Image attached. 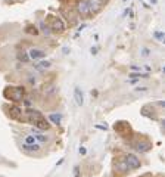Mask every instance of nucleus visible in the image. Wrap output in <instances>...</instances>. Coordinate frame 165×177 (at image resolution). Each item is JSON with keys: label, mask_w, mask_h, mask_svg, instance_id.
I'll return each instance as SVG.
<instances>
[{"label": "nucleus", "mask_w": 165, "mask_h": 177, "mask_svg": "<svg viewBox=\"0 0 165 177\" xmlns=\"http://www.w3.org/2000/svg\"><path fill=\"white\" fill-rule=\"evenodd\" d=\"M24 88L22 87H9L5 90V97L14 100V102H19L24 97Z\"/></svg>", "instance_id": "1"}, {"label": "nucleus", "mask_w": 165, "mask_h": 177, "mask_svg": "<svg viewBox=\"0 0 165 177\" xmlns=\"http://www.w3.org/2000/svg\"><path fill=\"white\" fill-rule=\"evenodd\" d=\"M124 162H125V165H127V168H128V170H137V168H140V165H142L140 159H139L136 155H133V154L125 155Z\"/></svg>", "instance_id": "2"}, {"label": "nucleus", "mask_w": 165, "mask_h": 177, "mask_svg": "<svg viewBox=\"0 0 165 177\" xmlns=\"http://www.w3.org/2000/svg\"><path fill=\"white\" fill-rule=\"evenodd\" d=\"M113 129H115V131H118L121 136H127L131 130H130V125L127 124V123H124V121H118V123H115V125H113Z\"/></svg>", "instance_id": "3"}, {"label": "nucleus", "mask_w": 165, "mask_h": 177, "mask_svg": "<svg viewBox=\"0 0 165 177\" xmlns=\"http://www.w3.org/2000/svg\"><path fill=\"white\" fill-rule=\"evenodd\" d=\"M150 148H152V143L147 142V140H140V142H137V143L134 145V149L137 150V152H140V154L147 152Z\"/></svg>", "instance_id": "4"}, {"label": "nucleus", "mask_w": 165, "mask_h": 177, "mask_svg": "<svg viewBox=\"0 0 165 177\" xmlns=\"http://www.w3.org/2000/svg\"><path fill=\"white\" fill-rule=\"evenodd\" d=\"M78 12H80V15H83V16H90L92 15L90 6H88L87 0H81V2L78 3Z\"/></svg>", "instance_id": "5"}, {"label": "nucleus", "mask_w": 165, "mask_h": 177, "mask_svg": "<svg viewBox=\"0 0 165 177\" xmlns=\"http://www.w3.org/2000/svg\"><path fill=\"white\" fill-rule=\"evenodd\" d=\"M27 115H28V121L33 123V124L37 123L39 120H41V118H44L39 111H27Z\"/></svg>", "instance_id": "6"}, {"label": "nucleus", "mask_w": 165, "mask_h": 177, "mask_svg": "<svg viewBox=\"0 0 165 177\" xmlns=\"http://www.w3.org/2000/svg\"><path fill=\"white\" fill-rule=\"evenodd\" d=\"M28 56H30V59H41L46 56V52L41 49H31Z\"/></svg>", "instance_id": "7"}, {"label": "nucleus", "mask_w": 165, "mask_h": 177, "mask_svg": "<svg viewBox=\"0 0 165 177\" xmlns=\"http://www.w3.org/2000/svg\"><path fill=\"white\" fill-rule=\"evenodd\" d=\"M74 99H75V102H77L78 106H81L84 103V96H83V92H81L80 87H75L74 88Z\"/></svg>", "instance_id": "8"}, {"label": "nucleus", "mask_w": 165, "mask_h": 177, "mask_svg": "<svg viewBox=\"0 0 165 177\" xmlns=\"http://www.w3.org/2000/svg\"><path fill=\"white\" fill-rule=\"evenodd\" d=\"M63 22L59 19V18H52V27H50V30H53V31H63Z\"/></svg>", "instance_id": "9"}, {"label": "nucleus", "mask_w": 165, "mask_h": 177, "mask_svg": "<svg viewBox=\"0 0 165 177\" xmlns=\"http://www.w3.org/2000/svg\"><path fill=\"white\" fill-rule=\"evenodd\" d=\"M34 127L39 129V130H49L50 129V124L46 121V118H41V120H39L37 123H34Z\"/></svg>", "instance_id": "10"}, {"label": "nucleus", "mask_w": 165, "mask_h": 177, "mask_svg": "<svg viewBox=\"0 0 165 177\" xmlns=\"http://www.w3.org/2000/svg\"><path fill=\"white\" fill-rule=\"evenodd\" d=\"M22 149H24V150H27V152H37V150H40V145H39V143H33V145H27V143H24Z\"/></svg>", "instance_id": "11"}, {"label": "nucleus", "mask_w": 165, "mask_h": 177, "mask_svg": "<svg viewBox=\"0 0 165 177\" xmlns=\"http://www.w3.org/2000/svg\"><path fill=\"white\" fill-rule=\"evenodd\" d=\"M49 120L52 121L53 124H60L62 123V115H60V114H50Z\"/></svg>", "instance_id": "12"}, {"label": "nucleus", "mask_w": 165, "mask_h": 177, "mask_svg": "<svg viewBox=\"0 0 165 177\" xmlns=\"http://www.w3.org/2000/svg\"><path fill=\"white\" fill-rule=\"evenodd\" d=\"M34 137L37 139V140H39V142H41V143H44V142H47V137L46 136H43L41 133H39V131H34Z\"/></svg>", "instance_id": "13"}, {"label": "nucleus", "mask_w": 165, "mask_h": 177, "mask_svg": "<svg viewBox=\"0 0 165 177\" xmlns=\"http://www.w3.org/2000/svg\"><path fill=\"white\" fill-rule=\"evenodd\" d=\"M18 59H19L21 62H28V61H30V56L25 53V52H18Z\"/></svg>", "instance_id": "14"}, {"label": "nucleus", "mask_w": 165, "mask_h": 177, "mask_svg": "<svg viewBox=\"0 0 165 177\" xmlns=\"http://www.w3.org/2000/svg\"><path fill=\"white\" fill-rule=\"evenodd\" d=\"M35 68H37V69H49V68H50V62H47V61L44 62V61H43V62H40L39 65H35Z\"/></svg>", "instance_id": "15"}, {"label": "nucleus", "mask_w": 165, "mask_h": 177, "mask_svg": "<svg viewBox=\"0 0 165 177\" xmlns=\"http://www.w3.org/2000/svg\"><path fill=\"white\" fill-rule=\"evenodd\" d=\"M19 112H21V109H19L18 106L10 108V115L14 117V118H19Z\"/></svg>", "instance_id": "16"}, {"label": "nucleus", "mask_w": 165, "mask_h": 177, "mask_svg": "<svg viewBox=\"0 0 165 177\" xmlns=\"http://www.w3.org/2000/svg\"><path fill=\"white\" fill-rule=\"evenodd\" d=\"M130 77L133 80H137V78H147L149 75L147 74H130Z\"/></svg>", "instance_id": "17"}, {"label": "nucleus", "mask_w": 165, "mask_h": 177, "mask_svg": "<svg viewBox=\"0 0 165 177\" xmlns=\"http://www.w3.org/2000/svg\"><path fill=\"white\" fill-rule=\"evenodd\" d=\"M40 27H41V31H43L44 35H50V28L47 27V25H44V22L40 24Z\"/></svg>", "instance_id": "18"}, {"label": "nucleus", "mask_w": 165, "mask_h": 177, "mask_svg": "<svg viewBox=\"0 0 165 177\" xmlns=\"http://www.w3.org/2000/svg\"><path fill=\"white\" fill-rule=\"evenodd\" d=\"M25 143H27V145L35 143V137H34V136H27V139H25Z\"/></svg>", "instance_id": "19"}, {"label": "nucleus", "mask_w": 165, "mask_h": 177, "mask_svg": "<svg viewBox=\"0 0 165 177\" xmlns=\"http://www.w3.org/2000/svg\"><path fill=\"white\" fill-rule=\"evenodd\" d=\"M74 177H81V174H80V167H78V165L74 167Z\"/></svg>", "instance_id": "20"}, {"label": "nucleus", "mask_w": 165, "mask_h": 177, "mask_svg": "<svg viewBox=\"0 0 165 177\" xmlns=\"http://www.w3.org/2000/svg\"><path fill=\"white\" fill-rule=\"evenodd\" d=\"M149 53H150V50H149V49H146V47H143V49H142V56L147 58V56H149Z\"/></svg>", "instance_id": "21"}, {"label": "nucleus", "mask_w": 165, "mask_h": 177, "mask_svg": "<svg viewBox=\"0 0 165 177\" xmlns=\"http://www.w3.org/2000/svg\"><path fill=\"white\" fill-rule=\"evenodd\" d=\"M27 31H28V33H34V34H37V33H39L35 27H28V30H27Z\"/></svg>", "instance_id": "22"}, {"label": "nucleus", "mask_w": 165, "mask_h": 177, "mask_svg": "<svg viewBox=\"0 0 165 177\" xmlns=\"http://www.w3.org/2000/svg\"><path fill=\"white\" fill-rule=\"evenodd\" d=\"M155 37L158 40H164V34L162 33H155Z\"/></svg>", "instance_id": "23"}, {"label": "nucleus", "mask_w": 165, "mask_h": 177, "mask_svg": "<svg viewBox=\"0 0 165 177\" xmlns=\"http://www.w3.org/2000/svg\"><path fill=\"white\" fill-rule=\"evenodd\" d=\"M80 154H81V155H86V149H84V148H80Z\"/></svg>", "instance_id": "24"}, {"label": "nucleus", "mask_w": 165, "mask_h": 177, "mask_svg": "<svg viewBox=\"0 0 165 177\" xmlns=\"http://www.w3.org/2000/svg\"><path fill=\"white\" fill-rule=\"evenodd\" d=\"M131 69H133V71H140V68L136 67V65H133V67H131Z\"/></svg>", "instance_id": "25"}, {"label": "nucleus", "mask_w": 165, "mask_h": 177, "mask_svg": "<svg viewBox=\"0 0 165 177\" xmlns=\"http://www.w3.org/2000/svg\"><path fill=\"white\" fill-rule=\"evenodd\" d=\"M96 52H97V49H96V47H92V53L96 55Z\"/></svg>", "instance_id": "26"}]
</instances>
